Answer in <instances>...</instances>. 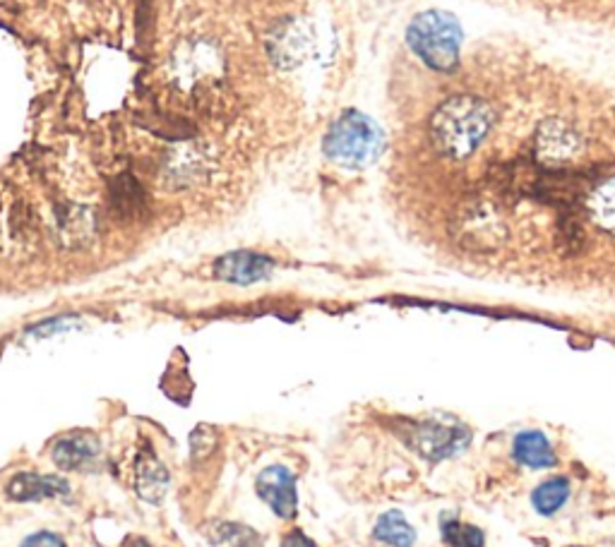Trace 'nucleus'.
Returning <instances> with one entry per match:
<instances>
[{
  "instance_id": "obj_14",
  "label": "nucleus",
  "mask_w": 615,
  "mask_h": 547,
  "mask_svg": "<svg viewBox=\"0 0 615 547\" xmlns=\"http://www.w3.org/2000/svg\"><path fill=\"white\" fill-rule=\"evenodd\" d=\"M215 543L221 547H260V536L248 526L221 524L215 533Z\"/></svg>"
},
{
  "instance_id": "obj_1",
  "label": "nucleus",
  "mask_w": 615,
  "mask_h": 547,
  "mask_svg": "<svg viewBox=\"0 0 615 547\" xmlns=\"http://www.w3.org/2000/svg\"><path fill=\"white\" fill-rule=\"evenodd\" d=\"M322 150L332 164L359 171L375 164L385 152V132L365 113L347 111L327 132Z\"/></svg>"
},
{
  "instance_id": "obj_13",
  "label": "nucleus",
  "mask_w": 615,
  "mask_h": 547,
  "mask_svg": "<svg viewBox=\"0 0 615 547\" xmlns=\"http://www.w3.org/2000/svg\"><path fill=\"white\" fill-rule=\"evenodd\" d=\"M440 533L448 547H486V536L476 526L460 524V518L454 514H444L440 518Z\"/></svg>"
},
{
  "instance_id": "obj_5",
  "label": "nucleus",
  "mask_w": 615,
  "mask_h": 547,
  "mask_svg": "<svg viewBox=\"0 0 615 547\" xmlns=\"http://www.w3.org/2000/svg\"><path fill=\"white\" fill-rule=\"evenodd\" d=\"M51 459H54L61 471L89 473L101 461V442L91 433L65 435L56 439L54 449H51Z\"/></svg>"
},
{
  "instance_id": "obj_9",
  "label": "nucleus",
  "mask_w": 615,
  "mask_h": 547,
  "mask_svg": "<svg viewBox=\"0 0 615 547\" xmlns=\"http://www.w3.org/2000/svg\"><path fill=\"white\" fill-rule=\"evenodd\" d=\"M111 209L123 221H138L147 215V195L135 176L121 173L111 183Z\"/></svg>"
},
{
  "instance_id": "obj_16",
  "label": "nucleus",
  "mask_w": 615,
  "mask_h": 547,
  "mask_svg": "<svg viewBox=\"0 0 615 547\" xmlns=\"http://www.w3.org/2000/svg\"><path fill=\"white\" fill-rule=\"evenodd\" d=\"M20 547H65V540L51 530L32 533L30 538H24Z\"/></svg>"
},
{
  "instance_id": "obj_3",
  "label": "nucleus",
  "mask_w": 615,
  "mask_h": 547,
  "mask_svg": "<svg viewBox=\"0 0 615 547\" xmlns=\"http://www.w3.org/2000/svg\"><path fill=\"white\" fill-rule=\"evenodd\" d=\"M471 433L464 425L457 423H442V420H424L416 423L409 445L416 449V453H421L428 461H442L450 459L454 453H460L469 447Z\"/></svg>"
},
{
  "instance_id": "obj_4",
  "label": "nucleus",
  "mask_w": 615,
  "mask_h": 547,
  "mask_svg": "<svg viewBox=\"0 0 615 547\" xmlns=\"http://www.w3.org/2000/svg\"><path fill=\"white\" fill-rule=\"evenodd\" d=\"M257 497L263 500L270 510L284 522L296 516L298 495H296V478L286 466H270L255 480Z\"/></svg>"
},
{
  "instance_id": "obj_8",
  "label": "nucleus",
  "mask_w": 615,
  "mask_h": 547,
  "mask_svg": "<svg viewBox=\"0 0 615 547\" xmlns=\"http://www.w3.org/2000/svg\"><path fill=\"white\" fill-rule=\"evenodd\" d=\"M133 483H135V492L145 502L156 504V502L164 500L168 483H172V478H168L166 466L152 451V447H145L142 451H138Z\"/></svg>"
},
{
  "instance_id": "obj_15",
  "label": "nucleus",
  "mask_w": 615,
  "mask_h": 547,
  "mask_svg": "<svg viewBox=\"0 0 615 547\" xmlns=\"http://www.w3.org/2000/svg\"><path fill=\"white\" fill-rule=\"evenodd\" d=\"M215 439H217L215 430H209L207 425H200V428L190 435V447H193L195 459L207 457V453L215 447Z\"/></svg>"
},
{
  "instance_id": "obj_17",
  "label": "nucleus",
  "mask_w": 615,
  "mask_h": 547,
  "mask_svg": "<svg viewBox=\"0 0 615 547\" xmlns=\"http://www.w3.org/2000/svg\"><path fill=\"white\" fill-rule=\"evenodd\" d=\"M73 325V319L70 317H61V319H51V322H44V325H39V327H34L32 329V333H39V337H46V333H51V331H61V329H65V327H70Z\"/></svg>"
},
{
  "instance_id": "obj_12",
  "label": "nucleus",
  "mask_w": 615,
  "mask_h": 547,
  "mask_svg": "<svg viewBox=\"0 0 615 547\" xmlns=\"http://www.w3.org/2000/svg\"><path fill=\"white\" fill-rule=\"evenodd\" d=\"M568 497H570V480L556 475L531 492V504L541 516H553L560 506L568 502Z\"/></svg>"
},
{
  "instance_id": "obj_18",
  "label": "nucleus",
  "mask_w": 615,
  "mask_h": 547,
  "mask_svg": "<svg viewBox=\"0 0 615 547\" xmlns=\"http://www.w3.org/2000/svg\"><path fill=\"white\" fill-rule=\"evenodd\" d=\"M282 547H318L316 543H312L304 530H292L289 536H284V540H282Z\"/></svg>"
},
{
  "instance_id": "obj_2",
  "label": "nucleus",
  "mask_w": 615,
  "mask_h": 547,
  "mask_svg": "<svg viewBox=\"0 0 615 547\" xmlns=\"http://www.w3.org/2000/svg\"><path fill=\"white\" fill-rule=\"evenodd\" d=\"M409 46L430 70L450 75L462 48V30L448 12H424L409 26Z\"/></svg>"
},
{
  "instance_id": "obj_7",
  "label": "nucleus",
  "mask_w": 615,
  "mask_h": 547,
  "mask_svg": "<svg viewBox=\"0 0 615 547\" xmlns=\"http://www.w3.org/2000/svg\"><path fill=\"white\" fill-rule=\"evenodd\" d=\"M70 483L61 475H39L22 471L8 483L6 495L12 502H44L51 497H70Z\"/></svg>"
},
{
  "instance_id": "obj_19",
  "label": "nucleus",
  "mask_w": 615,
  "mask_h": 547,
  "mask_svg": "<svg viewBox=\"0 0 615 547\" xmlns=\"http://www.w3.org/2000/svg\"><path fill=\"white\" fill-rule=\"evenodd\" d=\"M130 547H152L145 538H135L133 543H130Z\"/></svg>"
},
{
  "instance_id": "obj_10",
  "label": "nucleus",
  "mask_w": 615,
  "mask_h": 547,
  "mask_svg": "<svg viewBox=\"0 0 615 547\" xmlns=\"http://www.w3.org/2000/svg\"><path fill=\"white\" fill-rule=\"evenodd\" d=\"M513 457L527 469H553L558 463L553 445L539 430L519 433L513 442Z\"/></svg>"
},
{
  "instance_id": "obj_20",
  "label": "nucleus",
  "mask_w": 615,
  "mask_h": 547,
  "mask_svg": "<svg viewBox=\"0 0 615 547\" xmlns=\"http://www.w3.org/2000/svg\"><path fill=\"white\" fill-rule=\"evenodd\" d=\"M574 547H580V545H574Z\"/></svg>"
},
{
  "instance_id": "obj_11",
  "label": "nucleus",
  "mask_w": 615,
  "mask_h": 547,
  "mask_svg": "<svg viewBox=\"0 0 615 547\" xmlns=\"http://www.w3.org/2000/svg\"><path fill=\"white\" fill-rule=\"evenodd\" d=\"M373 538H375L377 543L389 545V547H414V543H416V530H414V526L407 522V518H404L402 512L392 510V512H385V514L375 522Z\"/></svg>"
},
{
  "instance_id": "obj_6",
  "label": "nucleus",
  "mask_w": 615,
  "mask_h": 547,
  "mask_svg": "<svg viewBox=\"0 0 615 547\" xmlns=\"http://www.w3.org/2000/svg\"><path fill=\"white\" fill-rule=\"evenodd\" d=\"M272 272H274V262L251 250L229 252V255L219 258L215 264V276L219 282L235 284V286H251L257 282H265Z\"/></svg>"
}]
</instances>
